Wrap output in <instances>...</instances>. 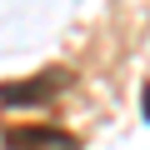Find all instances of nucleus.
Segmentation results:
<instances>
[{
    "label": "nucleus",
    "instance_id": "f257e3e1",
    "mask_svg": "<svg viewBox=\"0 0 150 150\" xmlns=\"http://www.w3.org/2000/svg\"><path fill=\"white\" fill-rule=\"evenodd\" d=\"M65 85H70V70H40L30 80H5L0 85V105H40Z\"/></svg>",
    "mask_w": 150,
    "mask_h": 150
},
{
    "label": "nucleus",
    "instance_id": "f03ea898",
    "mask_svg": "<svg viewBox=\"0 0 150 150\" xmlns=\"http://www.w3.org/2000/svg\"><path fill=\"white\" fill-rule=\"evenodd\" d=\"M5 150H80V140L55 130V125H10Z\"/></svg>",
    "mask_w": 150,
    "mask_h": 150
},
{
    "label": "nucleus",
    "instance_id": "7ed1b4c3",
    "mask_svg": "<svg viewBox=\"0 0 150 150\" xmlns=\"http://www.w3.org/2000/svg\"><path fill=\"white\" fill-rule=\"evenodd\" d=\"M140 115H145V125H150V80L140 85Z\"/></svg>",
    "mask_w": 150,
    "mask_h": 150
}]
</instances>
